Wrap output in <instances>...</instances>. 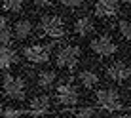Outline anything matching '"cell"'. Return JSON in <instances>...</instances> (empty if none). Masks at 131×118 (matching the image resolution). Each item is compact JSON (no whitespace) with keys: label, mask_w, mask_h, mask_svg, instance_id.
Here are the masks:
<instances>
[{"label":"cell","mask_w":131,"mask_h":118,"mask_svg":"<svg viewBox=\"0 0 131 118\" xmlns=\"http://www.w3.org/2000/svg\"><path fill=\"white\" fill-rule=\"evenodd\" d=\"M0 118H2V116H0Z\"/></svg>","instance_id":"cell-27"},{"label":"cell","mask_w":131,"mask_h":118,"mask_svg":"<svg viewBox=\"0 0 131 118\" xmlns=\"http://www.w3.org/2000/svg\"><path fill=\"white\" fill-rule=\"evenodd\" d=\"M17 63V52H13L10 46H0V69H10Z\"/></svg>","instance_id":"cell-15"},{"label":"cell","mask_w":131,"mask_h":118,"mask_svg":"<svg viewBox=\"0 0 131 118\" xmlns=\"http://www.w3.org/2000/svg\"><path fill=\"white\" fill-rule=\"evenodd\" d=\"M6 27H8V19H6L4 15H0V31L6 29Z\"/></svg>","instance_id":"cell-23"},{"label":"cell","mask_w":131,"mask_h":118,"mask_svg":"<svg viewBox=\"0 0 131 118\" xmlns=\"http://www.w3.org/2000/svg\"><path fill=\"white\" fill-rule=\"evenodd\" d=\"M95 103L101 109L108 111V112H116V111L125 109L120 92L114 90V88H101V90H97L95 92Z\"/></svg>","instance_id":"cell-3"},{"label":"cell","mask_w":131,"mask_h":118,"mask_svg":"<svg viewBox=\"0 0 131 118\" xmlns=\"http://www.w3.org/2000/svg\"><path fill=\"white\" fill-rule=\"evenodd\" d=\"M23 6H25V0H4V4H2V8L6 12H13V13L21 12Z\"/></svg>","instance_id":"cell-17"},{"label":"cell","mask_w":131,"mask_h":118,"mask_svg":"<svg viewBox=\"0 0 131 118\" xmlns=\"http://www.w3.org/2000/svg\"><path fill=\"white\" fill-rule=\"evenodd\" d=\"M118 33L122 38H125V40H129L131 42V19H122L120 23H118Z\"/></svg>","instance_id":"cell-18"},{"label":"cell","mask_w":131,"mask_h":118,"mask_svg":"<svg viewBox=\"0 0 131 118\" xmlns=\"http://www.w3.org/2000/svg\"><path fill=\"white\" fill-rule=\"evenodd\" d=\"M93 29H95V23L88 15H80L72 21V33L78 34V36H85V34L93 33Z\"/></svg>","instance_id":"cell-11"},{"label":"cell","mask_w":131,"mask_h":118,"mask_svg":"<svg viewBox=\"0 0 131 118\" xmlns=\"http://www.w3.org/2000/svg\"><path fill=\"white\" fill-rule=\"evenodd\" d=\"M72 118H97V111L91 107H80L74 111V116Z\"/></svg>","instance_id":"cell-19"},{"label":"cell","mask_w":131,"mask_h":118,"mask_svg":"<svg viewBox=\"0 0 131 118\" xmlns=\"http://www.w3.org/2000/svg\"><path fill=\"white\" fill-rule=\"evenodd\" d=\"M125 4H127V6L131 8V0H125Z\"/></svg>","instance_id":"cell-25"},{"label":"cell","mask_w":131,"mask_h":118,"mask_svg":"<svg viewBox=\"0 0 131 118\" xmlns=\"http://www.w3.org/2000/svg\"><path fill=\"white\" fill-rule=\"evenodd\" d=\"M106 76L116 84H124L131 78V67L124 61H114L106 67Z\"/></svg>","instance_id":"cell-8"},{"label":"cell","mask_w":131,"mask_h":118,"mask_svg":"<svg viewBox=\"0 0 131 118\" xmlns=\"http://www.w3.org/2000/svg\"><path fill=\"white\" fill-rule=\"evenodd\" d=\"M34 33V25L30 19H17L13 23V36L17 40H27L30 38V34Z\"/></svg>","instance_id":"cell-12"},{"label":"cell","mask_w":131,"mask_h":118,"mask_svg":"<svg viewBox=\"0 0 131 118\" xmlns=\"http://www.w3.org/2000/svg\"><path fill=\"white\" fill-rule=\"evenodd\" d=\"M120 0H97L95 4V13L99 17H112L118 13Z\"/></svg>","instance_id":"cell-10"},{"label":"cell","mask_w":131,"mask_h":118,"mask_svg":"<svg viewBox=\"0 0 131 118\" xmlns=\"http://www.w3.org/2000/svg\"><path fill=\"white\" fill-rule=\"evenodd\" d=\"M57 80V72L53 69H42L36 72V86H38L40 90H48L51 88L53 84H55Z\"/></svg>","instance_id":"cell-13"},{"label":"cell","mask_w":131,"mask_h":118,"mask_svg":"<svg viewBox=\"0 0 131 118\" xmlns=\"http://www.w3.org/2000/svg\"><path fill=\"white\" fill-rule=\"evenodd\" d=\"M38 8H49L51 6V0H32Z\"/></svg>","instance_id":"cell-22"},{"label":"cell","mask_w":131,"mask_h":118,"mask_svg":"<svg viewBox=\"0 0 131 118\" xmlns=\"http://www.w3.org/2000/svg\"><path fill=\"white\" fill-rule=\"evenodd\" d=\"M2 92L6 97H10L12 101H23L27 97V80L25 76L19 74H4L2 78Z\"/></svg>","instance_id":"cell-1"},{"label":"cell","mask_w":131,"mask_h":118,"mask_svg":"<svg viewBox=\"0 0 131 118\" xmlns=\"http://www.w3.org/2000/svg\"><path fill=\"white\" fill-rule=\"evenodd\" d=\"M129 97H131V90H129Z\"/></svg>","instance_id":"cell-26"},{"label":"cell","mask_w":131,"mask_h":118,"mask_svg":"<svg viewBox=\"0 0 131 118\" xmlns=\"http://www.w3.org/2000/svg\"><path fill=\"white\" fill-rule=\"evenodd\" d=\"M55 101L63 107H74L78 105L80 101V95L78 90L72 86V82H61L55 88Z\"/></svg>","instance_id":"cell-6"},{"label":"cell","mask_w":131,"mask_h":118,"mask_svg":"<svg viewBox=\"0 0 131 118\" xmlns=\"http://www.w3.org/2000/svg\"><path fill=\"white\" fill-rule=\"evenodd\" d=\"M78 80H80V84H82L84 88L91 90L99 84V74H97V71H93V69H84V71L78 72Z\"/></svg>","instance_id":"cell-14"},{"label":"cell","mask_w":131,"mask_h":118,"mask_svg":"<svg viewBox=\"0 0 131 118\" xmlns=\"http://www.w3.org/2000/svg\"><path fill=\"white\" fill-rule=\"evenodd\" d=\"M49 105H51V97H49L48 93L36 95V97L30 99V107L27 109V114H30V116H34V118L44 116L49 111Z\"/></svg>","instance_id":"cell-9"},{"label":"cell","mask_w":131,"mask_h":118,"mask_svg":"<svg viewBox=\"0 0 131 118\" xmlns=\"http://www.w3.org/2000/svg\"><path fill=\"white\" fill-rule=\"evenodd\" d=\"M57 2L61 4V6L65 8H70V10H74V8H82L88 0H57Z\"/></svg>","instance_id":"cell-21"},{"label":"cell","mask_w":131,"mask_h":118,"mask_svg":"<svg viewBox=\"0 0 131 118\" xmlns=\"http://www.w3.org/2000/svg\"><path fill=\"white\" fill-rule=\"evenodd\" d=\"M82 57V50L76 44H65L63 48L57 50L55 53V63L59 69H74Z\"/></svg>","instance_id":"cell-4"},{"label":"cell","mask_w":131,"mask_h":118,"mask_svg":"<svg viewBox=\"0 0 131 118\" xmlns=\"http://www.w3.org/2000/svg\"><path fill=\"white\" fill-rule=\"evenodd\" d=\"M23 55L29 63H34V65L48 63L51 57V44H30L23 48Z\"/></svg>","instance_id":"cell-5"},{"label":"cell","mask_w":131,"mask_h":118,"mask_svg":"<svg viewBox=\"0 0 131 118\" xmlns=\"http://www.w3.org/2000/svg\"><path fill=\"white\" fill-rule=\"evenodd\" d=\"M23 114H27V111H23V109H13V107L0 109V116L2 118H21Z\"/></svg>","instance_id":"cell-16"},{"label":"cell","mask_w":131,"mask_h":118,"mask_svg":"<svg viewBox=\"0 0 131 118\" xmlns=\"http://www.w3.org/2000/svg\"><path fill=\"white\" fill-rule=\"evenodd\" d=\"M118 118H131V112H122V114H118Z\"/></svg>","instance_id":"cell-24"},{"label":"cell","mask_w":131,"mask_h":118,"mask_svg":"<svg viewBox=\"0 0 131 118\" xmlns=\"http://www.w3.org/2000/svg\"><path fill=\"white\" fill-rule=\"evenodd\" d=\"M89 48H91L93 53H97L99 57H110L118 52V44L106 34H101V36H95V38L89 42Z\"/></svg>","instance_id":"cell-7"},{"label":"cell","mask_w":131,"mask_h":118,"mask_svg":"<svg viewBox=\"0 0 131 118\" xmlns=\"http://www.w3.org/2000/svg\"><path fill=\"white\" fill-rule=\"evenodd\" d=\"M38 31L42 36H49V38H65L67 34V27L65 21L59 15H53V13H46V15L40 17L38 21Z\"/></svg>","instance_id":"cell-2"},{"label":"cell","mask_w":131,"mask_h":118,"mask_svg":"<svg viewBox=\"0 0 131 118\" xmlns=\"http://www.w3.org/2000/svg\"><path fill=\"white\" fill-rule=\"evenodd\" d=\"M12 40H13V31L12 29L6 27V29L0 31V46H10Z\"/></svg>","instance_id":"cell-20"}]
</instances>
